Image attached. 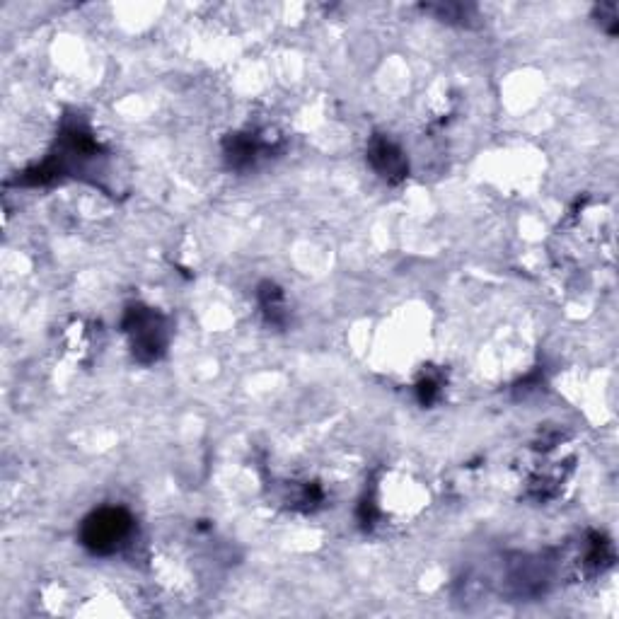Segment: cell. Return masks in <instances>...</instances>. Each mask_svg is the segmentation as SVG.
Returning <instances> with one entry per match:
<instances>
[{"mask_svg":"<svg viewBox=\"0 0 619 619\" xmlns=\"http://www.w3.org/2000/svg\"><path fill=\"white\" fill-rule=\"evenodd\" d=\"M136 535V518L121 506H104L92 511L80 525V545L95 557H112L131 545Z\"/></svg>","mask_w":619,"mask_h":619,"instance_id":"1","label":"cell"},{"mask_svg":"<svg viewBox=\"0 0 619 619\" xmlns=\"http://www.w3.org/2000/svg\"><path fill=\"white\" fill-rule=\"evenodd\" d=\"M121 327L129 337L131 354L138 363L150 366V363L165 356L167 341H170V325H167V317L160 315L158 310L148 308V305H131L126 310Z\"/></svg>","mask_w":619,"mask_h":619,"instance_id":"2","label":"cell"},{"mask_svg":"<svg viewBox=\"0 0 619 619\" xmlns=\"http://www.w3.org/2000/svg\"><path fill=\"white\" fill-rule=\"evenodd\" d=\"M223 150L228 165L237 172H245L257 167L259 160L269 158L276 146L274 141L264 138L262 133H233V136H228V141H225Z\"/></svg>","mask_w":619,"mask_h":619,"instance_id":"3","label":"cell"},{"mask_svg":"<svg viewBox=\"0 0 619 619\" xmlns=\"http://www.w3.org/2000/svg\"><path fill=\"white\" fill-rule=\"evenodd\" d=\"M368 163L385 182L399 184L409 177V160L404 150L387 136H373L368 143Z\"/></svg>","mask_w":619,"mask_h":619,"instance_id":"4","label":"cell"},{"mask_svg":"<svg viewBox=\"0 0 619 619\" xmlns=\"http://www.w3.org/2000/svg\"><path fill=\"white\" fill-rule=\"evenodd\" d=\"M259 298V308H262L266 322H269L271 327H279L283 329L288 325V317H291V312H288V303H286V295L276 283L264 281L262 286H259L257 291Z\"/></svg>","mask_w":619,"mask_h":619,"instance_id":"5","label":"cell"},{"mask_svg":"<svg viewBox=\"0 0 619 619\" xmlns=\"http://www.w3.org/2000/svg\"><path fill=\"white\" fill-rule=\"evenodd\" d=\"M426 10L436 13L443 22H460V25H467L470 13H474V8H467V5H428Z\"/></svg>","mask_w":619,"mask_h":619,"instance_id":"6","label":"cell"},{"mask_svg":"<svg viewBox=\"0 0 619 619\" xmlns=\"http://www.w3.org/2000/svg\"><path fill=\"white\" fill-rule=\"evenodd\" d=\"M416 390H419L421 404H424V407H428V404L436 402L438 395H441V383H438L436 378H426V380H421Z\"/></svg>","mask_w":619,"mask_h":619,"instance_id":"7","label":"cell"},{"mask_svg":"<svg viewBox=\"0 0 619 619\" xmlns=\"http://www.w3.org/2000/svg\"><path fill=\"white\" fill-rule=\"evenodd\" d=\"M600 27H605V32L617 34V5L615 3H607L600 5Z\"/></svg>","mask_w":619,"mask_h":619,"instance_id":"8","label":"cell"}]
</instances>
